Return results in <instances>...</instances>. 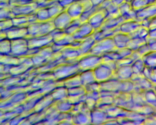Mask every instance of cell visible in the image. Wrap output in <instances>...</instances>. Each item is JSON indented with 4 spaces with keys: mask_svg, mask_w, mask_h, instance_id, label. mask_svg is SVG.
<instances>
[{
    "mask_svg": "<svg viewBox=\"0 0 156 125\" xmlns=\"http://www.w3.org/2000/svg\"><path fill=\"white\" fill-rule=\"evenodd\" d=\"M52 72L56 80H64L80 73L81 71L78 63L71 64L65 62L57 65Z\"/></svg>",
    "mask_w": 156,
    "mask_h": 125,
    "instance_id": "1",
    "label": "cell"
},
{
    "mask_svg": "<svg viewBox=\"0 0 156 125\" xmlns=\"http://www.w3.org/2000/svg\"><path fill=\"white\" fill-rule=\"evenodd\" d=\"M115 48L116 47L113 38H107L100 41H96L89 54L101 56Z\"/></svg>",
    "mask_w": 156,
    "mask_h": 125,
    "instance_id": "2",
    "label": "cell"
},
{
    "mask_svg": "<svg viewBox=\"0 0 156 125\" xmlns=\"http://www.w3.org/2000/svg\"><path fill=\"white\" fill-rule=\"evenodd\" d=\"M102 62L101 56L88 54L80 57L78 64L81 71L94 70Z\"/></svg>",
    "mask_w": 156,
    "mask_h": 125,
    "instance_id": "3",
    "label": "cell"
},
{
    "mask_svg": "<svg viewBox=\"0 0 156 125\" xmlns=\"http://www.w3.org/2000/svg\"><path fill=\"white\" fill-rule=\"evenodd\" d=\"M55 28L53 19L46 22H37L30 26V33L34 36L48 34Z\"/></svg>",
    "mask_w": 156,
    "mask_h": 125,
    "instance_id": "4",
    "label": "cell"
},
{
    "mask_svg": "<svg viewBox=\"0 0 156 125\" xmlns=\"http://www.w3.org/2000/svg\"><path fill=\"white\" fill-rule=\"evenodd\" d=\"M96 81L101 83L112 78L114 71L105 63H101L93 70Z\"/></svg>",
    "mask_w": 156,
    "mask_h": 125,
    "instance_id": "5",
    "label": "cell"
},
{
    "mask_svg": "<svg viewBox=\"0 0 156 125\" xmlns=\"http://www.w3.org/2000/svg\"><path fill=\"white\" fill-rule=\"evenodd\" d=\"M72 122L76 125L91 124V110L84 104L81 111L73 115Z\"/></svg>",
    "mask_w": 156,
    "mask_h": 125,
    "instance_id": "6",
    "label": "cell"
},
{
    "mask_svg": "<svg viewBox=\"0 0 156 125\" xmlns=\"http://www.w3.org/2000/svg\"><path fill=\"white\" fill-rule=\"evenodd\" d=\"M108 15L105 9L100 8L90 17L88 22L91 25L94 30H98L101 28Z\"/></svg>",
    "mask_w": 156,
    "mask_h": 125,
    "instance_id": "7",
    "label": "cell"
},
{
    "mask_svg": "<svg viewBox=\"0 0 156 125\" xmlns=\"http://www.w3.org/2000/svg\"><path fill=\"white\" fill-rule=\"evenodd\" d=\"M52 19L55 28L64 30L73 19L65 9Z\"/></svg>",
    "mask_w": 156,
    "mask_h": 125,
    "instance_id": "8",
    "label": "cell"
},
{
    "mask_svg": "<svg viewBox=\"0 0 156 125\" xmlns=\"http://www.w3.org/2000/svg\"><path fill=\"white\" fill-rule=\"evenodd\" d=\"M94 31V29L91 25L89 22H85L81 23L77 30L72 36L76 40H82L91 35Z\"/></svg>",
    "mask_w": 156,
    "mask_h": 125,
    "instance_id": "9",
    "label": "cell"
},
{
    "mask_svg": "<svg viewBox=\"0 0 156 125\" xmlns=\"http://www.w3.org/2000/svg\"><path fill=\"white\" fill-rule=\"evenodd\" d=\"M136 20L141 21L144 19L153 18L156 16V3L150 4L136 11Z\"/></svg>",
    "mask_w": 156,
    "mask_h": 125,
    "instance_id": "10",
    "label": "cell"
},
{
    "mask_svg": "<svg viewBox=\"0 0 156 125\" xmlns=\"http://www.w3.org/2000/svg\"><path fill=\"white\" fill-rule=\"evenodd\" d=\"M108 119L107 114L99 107H96L91 111V124H104Z\"/></svg>",
    "mask_w": 156,
    "mask_h": 125,
    "instance_id": "11",
    "label": "cell"
},
{
    "mask_svg": "<svg viewBox=\"0 0 156 125\" xmlns=\"http://www.w3.org/2000/svg\"><path fill=\"white\" fill-rule=\"evenodd\" d=\"M35 37L30 41V45L32 48L39 49L46 46L50 45L53 43V38L50 34Z\"/></svg>",
    "mask_w": 156,
    "mask_h": 125,
    "instance_id": "12",
    "label": "cell"
},
{
    "mask_svg": "<svg viewBox=\"0 0 156 125\" xmlns=\"http://www.w3.org/2000/svg\"><path fill=\"white\" fill-rule=\"evenodd\" d=\"M131 65H123L117 67L116 70L114 72L112 78H115L121 80H129L133 73Z\"/></svg>",
    "mask_w": 156,
    "mask_h": 125,
    "instance_id": "13",
    "label": "cell"
},
{
    "mask_svg": "<svg viewBox=\"0 0 156 125\" xmlns=\"http://www.w3.org/2000/svg\"><path fill=\"white\" fill-rule=\"evenodd\" d=\"M119 26L113 29H99L94 30L92 34L93 37L96 42L107 38L113 37L115 34L120 32Z\"/></svg>",
    "mask_w": 156,
    "mask_h": 125,
    "instance_id": "14",
    "label": "cell"
},
{
    "mask_svg": "<svg viewBox=\"0 0 156 125\" xmlns=\"http://www.w3.org/2000/svg\"><path fill=\"white\" fill-rule=\"evenodd\" d=\"M141 27V21L137 20H128L123 22L120 25L119 28L120 32L129 34L136 31Z\"/></svg>",
    "mask_w": 156,
    "mask_h": 125,
    "instance_id": "15",
    "label": "cell"
},
{
    "mask_svg": "<svg viewBox=\"0 0 156 125\" xmlns=\"http://www.w3.org/2000/svg\"><path fill=\"white\" fill-rule=\"evenodd\" d=\"M101 90L120 92L121 80L115 78H111L105 81L100 83Z\"/></svg>",
    "mask_w": 156,
    "mask_h": 125,
    "instance_id": "16",
    "label": "cell"
},
{
    "mask_svg": "<svg viewBox=\"0 0 156 125\" xmlns=\"http://www.w3.org/2000/svg\"><path fill=\"white\" fill-rule=\"evenodd\" d=\"M124 21L121 15L107 16L100 29H113L119 27Z\"/></svg>",
    "mask_w": 156,
    "mask_h": 125,
    "instance_id": "17",
    "label": "cell"
},
{
    "mask_svg": "<svg viewBox=\"0 0 156 125\" xmlns=\"http://www.w3.org/2000/svg\"><path fill=\"white\" fill-rule=\"evenodd\" d=\"M95 42L92 34L82 40L80 45L78 48L80 57L89 54Z\"/></svg>",
    "mask_w": 156,
    "mask_h": 125,
    "instance_id": "18",
    "label": "cell"
},
{
    "mask_svg": "<svg viewBox=\"0 0 156 125\" xmlns=\"http://www.w3.org/2000/svg\"><path fill=\"white\" fill-rule=\"evenodd\" d=\"M66 10L72 19L79 18L84 12L83 6L79 0H76L69 5Z\"/></svg>",
    "mask_w": 156,
    "mask_h": 125,
    "instance_id": "19",
    "label": "cell"
},
{
    "mask_svg": "<svg viewBox=\"0 0 156 125\" xmlns=\"http://www.w3.org/2000/svg\"><path fill=\"white\" fill-rule=\"evenodd\" d=\"M112 38L117 48L126 47L127 43L131 39L129 34L121 32L115 34Z\"/></svg>",
    "mask_w": 156,
    "mask_h": 125,
    "instance_id": "20",
    "label": "cell"
},
{
    "mask_svg": "<svg viewBox=\"0 0 156 125\" xmlns=\"http://www.w3.org/2000/svg\"><path fill=\"white\" fill-rule=\"evenodd\" d=\"M55 102L50 93L44 94L37 101V112L44 111Z\"/></svg>",
    "mask_w": 156,
    "mask_h": 125,
    "instance_id": "21",
    "label": "cell"
},
{
    "mask_svg": "<svg viewBox=\"0 0 156 125\" xmlns=\"http://www.w3.org/2000/svg\"><path fill=\"white\" fill-rule=\"evenodd\" d=\"M50 93L55 101L66 99L68 96V89L65 86H57Z\"/></svg>",
    "mask_w": 156,
    "mask_h": 125,
    "instance_id": "22",
    "label": "cell"
},
{
    "mask_svg": "<svg viewBox=\"0 0 156 125\" xmlns=\"http://www.w3.org/2000/svg\"><path fill=\"white\" fill-rule=\"evenodd\" d=\"M61 55L66 60L78 58L80 57L77 48L70 46L65 47L61 52Z\"/></svg>",
    "mask_w": 156,
    "mask_h": 125,
    "instance_id": "23",
    "label": "cell"
},
{
    "mask_svg": "<svg viewBox=\"0 0 156 125\" xmlns=\"http://www.w3.org/2000/svg\"><path fill=\"white\" fill-rule=\"evenodd\" d=\"M80 76L83 86H85L89 84L96 81L94 77L93 70L82 71L80 73Z\"/></svg>",
    "mask_w": 156,
    "mask_h": 125,
    "instance_id": "24",
    "label": "cell"
},
{
    "mask_svg": "<svg viewBox=\"0 0 156 125\" xmlns=\"http://www.w3.org/2000/svg\"><path fill=\"white\" fill-rule=\"evenodd\" d=\"M80 73L63 80L64 86L66 87L67 89H69V88L77 87L80 85H82L80 79Z\"/></svg>",
    "mask_w": 156,
    "mask_h": 125,
    "instance_id": "25",
    "label": "cell"
},
{
    "mask_svg": "<svg viewBox=\"0 0 156 125\" xmlns=\"http://www.w3.org/2000/svg\"><path fill=\"white\" fill-rule=\"evenodd\" d=\"M141 58L146 66L150 68L156 67V51H150Z\"/></svg>",
    "mask_w": 156,
    "mask_h": 125,
    "instance_id": "26",
    "label": "cell"
},
{
    "mask_svg": "<svg viewBox=\"0 0 156 125\" xmlns=\"http://www.w3.org/2000/svg\"><path fill=\"white\" fill-rule=\"evenodd\" d=\"M57 107L60 112H69L73 104L68 100L67 98L60 101H55Z\"/></svg>",
    "mask_w": 156,
    "mask_h": 125,
    "instance_id": "27",
    "label": "cell"
},
{
    "mask_svg": "<svg viewBox=\"0 0 156 125\" xmlns=\"http://www.w3.org/2000/svg\"><path fill=\"white\" fill-rule=\"evenodd\" d=\"M35 14L38 22H46L51 19L49 16L47 7H38Z\"/></svg>",
    "mask_w": 156,
    "mask_h": 125,
    "instance_id": "28",
    "label": "cell"
},
{
    "mask_svg": "<svg viewBox=\"0 0 156 125\" xmlns=\"http://www.w3.org/2000/svg\"><path fill=\"white\" fill-rule=\"evenodd\" d=\"M146 38H131L127 43L126 47L132 49L133 51L137 50L142 45L146 43Z\"/></svg>",
    "mask_w": 156,
    "mask_h": 125,
    "instance_id": "29",
    "label": "cell"
},
{
    "mask_svg": "<svg viewBox=\"0 0 156 125\" xmlns=\"http://www.w3.org/2000/svg\"><path fill=\"white\" fill-rule=\"evenodd\" d=\"M47 8L49 16L51 19H53L55 16H56L65 9V8L59 4L58 2H56L50 6H48Z\"/></svg>",
    "mask_w": 156,
    "mask_h": 125,
    "instance_id": "30",
    "label": "cell"
},
{
    "mask_svg": "<svg viewBox=\"0 0 156 125\" xmlns=\"http://www.w3.org/2000/svg\"><path fill=\"white\" fill-rule=\"evenodd\" d=\"M81 23L79 18L73 19L64 31L68 34L73 35L77 30Z\"/></svg>",
    "mask_w": 156,
    "mask_h": 125,
    "instance_id": "31",
    "label": "cell"
},
{
    "mask_svg": "<svg viewBox=\"0 0 156 125\" xmlns=\"http://www.w3.org/2000/svg\"><path fill=\"white\" fill-rule=\"evenodd\" d=\"M116 48L102 55V62H107L109 61H116V60L121 59L119 54L116 50Z\"/></svg>",
    "mask_w": 156,
    "mask_h": 125,
    "instance_id": "32",
    "label": "cell"
},
{
    "mask_svg": "<svg viewBox=\"0 0 156 125\" xmlns=\"http://www.w3.org/2000/svg\"><path fill=\"white\" fill-rule=\"evenodd\" d=\"M134 88V83L130 79L129 80H121L120 92H131L133 91Z\"/></svg>",
    "mask_w": 156,
    "mask_h": 125,
    "instance_id": "33",
    "label": "cell"
},
{
    "mask_svg": "<svg viewBox=\"0 0 156 125\" xmlns=\"http://www.w3.org/2000/svg\"><path fill=\"white\" fill-rule=\"evenodd\" d=\"M149 29L148 28L141 26L136 31L129 34L131 38H146L148 35Z\"/></svg>",
    "mask_w": 156,
    "mask_h": 125,
    "instance_id": "34",
    "label": "cell"
},
{
    "mask_svg": "<svg viewBox=\"0 0 156 125\" xmlns=\"http://www.w3.org/2000/svg\"><path fill=\"white\" fill-rule=\"evenodd\" d=\"M69 96H80L86 94L85 87L83 85L68 89Z\"/></svg>",
    "mask_w": 156,
    "mask_h": 125,
    "instance_id": "35",
    "label": "cell"
},
{
    "mask_svg": "<svg viewBox=\"0 0 156 125\" xmlns=\"http://www.w3.org/2000/svg\"><path fill=\"white\" fill-rule=\"evenodd\" d=\"M115 97L109 95H102L96 101V107L113 104Z\"/></svg>",
    "mask_w": 156,
    "mask_h": 125,
    "instance_id": "36",
    "label": "cell"
},
{
    "mask_svg": "<svg viewBox=\"0 0 156 125\" xmlns=\"http://www.w3.org/2000/svg\"><path fill=\"white\" fill-rule=\"evenodd\" d=\"M131 66L133 69V73H142L145 65L142 58H140L136 60H135L132 63Z\"/></svg>",
    "mask_w": 156,
    "mask_h": 125,
    "instance_id": "37",
    "label": "cell"
},
{
    "mask_svg": "<svg viewBox=\"0 0 156 125\" xmlns=\"http://www.w3.org/2000/svg\"><path fill=\"white\" fill-rule=\"evenodd\" d=\"M99 6H94L91 9L88 11L83 12L81 15L79 17L80 21L82 23L88 22V20L91 16L100 8Z\"/></svg>",
    "mask_w": 156,
    "mask_h": 125,
    "instance_id": "38",
    "label": "cell"
},
{
    "mask_svg": "<svg viewBox=\"0 0 156 125\" xmlns=\"http://www.w3.org/2000/svg\"><path fill=\"white\" fill-rule=\"evenodd\" d=\"M74 40L75 38H74L72 35L66 34L62 38L57 42H54V43L62 46L66 47L69 46Z\"/></svg>",
    "mask_w": 156,
    "mask_h": 125,
    "instance_id": "39",
    "label": "cell"
},
{
    "mask_svg": "<svg viewBox=\"0 0 156 125\" xmlns=\"http://www.w3.org/2000/svg\"><path fill=\"white\" fill-rule=\"evenodd\" d=\"M130 3L132 8L136 11L152 4L149 0H133Z\"/></svg>",
    "mask_w": 156,
    "mask_h": 125,
    "instance_id": "40",
    "label": "cell"
},
{
    "mask_svg": "<svg viewBox=\"0 0 156 125\" xmlns=\"http://www.w3.org/2000/svg\"><path fill=\"white\" fill-rule=\"evenodd\" d=\"M132 8H133L131 5V3L126 2V1L118 6L119 13L120 15L122 16L127 14L128 12L131 11Z\"/></svg>",
    "mask_w": 156,
    "mask_h": 125,
    "instance_id": "41",
    "label": "cell"
},
{
    "mask_svg": "<svg viewBox=\"0 0 156 125\" xmlns=\"http://www.w3.org/2000/svg\"><path fill=\"white\" fill-rule=\"evenodd\" d=\"M105 10L108 12V15L107 16H115L120 15L118 10V6L112 3V2L107 7Z\"/></svg>",
    "mask_w": 156,
    "mask_h": 125,
    "instance_id": "42",
    "label": "cell"
},
{
    "mask_svg": "<svg viewBox=\"0 0 156 125\" xmlns=\"http://www.w3.org/2000/svg\"><path fill=\"white\" fill-rule=\"evenodd\" d=\"M84 87H85L86 93L101 91L100 83L97 81L91 83L89 84L85 85Z\"/></svg>",
    "mask_w": 156,
    "mask_h": 125,
    "instance_id": "43",
    "label": "cell"
},
{
    "mask_svg": "<svg viewBox=\"0 0 156 125\" xmlns=\"http://www.w3.org/2000/svg\"><path fill=\"white\" fill-rule=\"evenodd\" d=\"M116 50L119 54L121 58L127 57L130 56L133 52V50L127 47L123 48H116Z\"/></svg>",
    "mask_w": 156,
    "mask_h": 125,
    "instance_id": "44",
    "label": "cell"
},
{
    "mask_svg": "<svg viewBox=\"0 0 156 125\" xmlns=\"http://www.w3.org/2000/svg\"><path fill=\"white\" fill-rule=\"evenodd\" d=\"M72 116L73 115L70 112H60L57 119L59 123L64 121L72 122Z\"/></svg>",
    "mask_w": 156,
    "mask_h": 125,
    "instance_id": "45",
    "label": "cell"
},
{
    "mask_svg": "<svg viewBox=\"0 0 156 125\" xmlns=\"http://www.w3.org/2000/svg\"><path fill=\"white\" fill-rule=\"evenodd\" d=\"M134 61V60L130 56L127 57L120 59L116 60L115 62L117 67H119V66H123V65H131Z\"/></svg>",
    "mask_w": 156,
    "mask_h": 125,
    "instance_id": "46",
    "label": "cell"
},
{
    "mask_svg": "<svg viewBox=\"0 0 156 125\" xmlns=\"http://www.w3.org/2000/svg\"><path fill=\"white\" fill-rule=\"evenodd\" d=\"M84 102H80L73 105V107H72V109H71V111H70L69 112L72 115L80 112L81 111L83 107V105H84Z\"/></svg>",
    "mask_w": 156,
    "mask_h": 125,
    "instance_id": "47",
    "label": "cell"
},
{
    "mask_svg": "<svg viewBox=\"0 0 156 125\" xmlns=\"http://www.w3.org/2000/svg\"><path fill=\"white\" fill-rule=\"evenodd\" d=\"M136 51L139 54V55L142 57V56L148 53L151 50H150L149 45L146 43L141 46Z\"/></svg>",
    "mask_w": 156,
    "mask_h": 125,
    "instance_id": "48",
    "label": "cell"
},
{
    "mask_svg": "<svg viewBox=\"0 0 156 125\" xmlns=\"http://www.w3.org/2000/svg\"><path fill=\"white\" fill-rule=\"evenodd\" d=\"M96 100L91 97H88L85 100L84 103L86 106L91 111L96 107Z\"/></svg>",
    "mask_w": 156,
    "mask_h": 125,
    "instance_id": "49",
    "label": "cell"
},
{
    "mask_svg": "<svg viewBox=\"0 0 156 125\" xmlns=\"http://www.w3.org/2000/svg\"><path fill=\"white\" fill-rule=\"evenodd\" d=\"M147 44L149 45L151 51H156V38H152L147 36L146 38Z\"/></svg>",
    "mask_w": 156,
    "mask_h": 125,
    "instance_id": "50",
    "label": "cell"
},
{
    "mask_svg": "<svg viewBox=\"0 0 156 125\" xmlns=\"http://www.w3.org/2000/svg\"><path fill=\"white\" fill-rule=\"evenodd\" d=\"M79 1L83 6L84 12L90 10L94 6L90 0H79Z\"/></svg>",
    "mask_w": 156,
    "mask_h": 125,
    "instance_id": "51",
    "label": "cell"
},
{
    "mask_svg": "<svg viewBox=\"0 0 156 125\" xmlns=\"http://www.w3.org/2000/svg\"><path fill=\"white\" fill-rule=\"evenodd\" d=\"M76 0H58V2L59 4L63 6L64 8L66 9L69 5H70L71 3L75 2Z\"/></svg>",
    "mask_w": 156,
    "mask_h": 125,
    "instance_id": "52",
    "label": "cell"
},
{
    "mask_svg": "<svg viewBox=\"0 0 156 125\" xmlns=\"http://www.w3.org/2000/svg\"><path fill=\"white\" fill-rule=\"evenodd\" d=\"M105 63V65H107L108 67L111 70H112L113 71H115L117 68V64L115 61H109L107 62H102Z\"/></svg>",
    "mask_w": 156,
    "mask_h": 125,
    "instance_id": "53",
    "label": "cell"
},
{
    "mask_svg": "<svg viewBox=\"0 0 156 125\" xmlns=\"http://www.w3.org/2000/svg\"><path fill=\"white\" fill-rule=\"evenodd\" d=\"M100 91H95L86 93V95L88 97H91L97 101L101 96Z\"/></svg>",
    "mask_w": 156,
    "mask_h": 125,
    "instance_id": "54",
    "label": "cell"
},
{
    "mask_svg": "<svg viewBox=\"0 0 156 125\" xmlns=\"http://www.w3.org/2000/svg\"><path fill=\"white\" fill-rule=\"evenodd\" d=\"M150 19L151 18H147V19H144L141 20V26L148 28L149 24H150Z\"/></svg>",
    "mask_w": 156,
    "mask_h": 125,
    "instance_id": "55",
    "label": "cell"
},
{
    "mask_svg": "<svg viewBox=\"0 0 156 125\" xmlns=\"http://www.w3.org/2000/svg\"><path fill=\"white\" fill-rule=\"evenodd\" d=\"M112 3V0H104V1L101 3V4L99 5V6H100V8L105 9V8H107Z\"/></svg>",
    "mask_w": 156,
    "mask_h": 125,
    "instance_id": "56",
    "label": "cell"
},
{
    "mask_svg": "<svg viewBox=\"0 0 156 125\" xmlns=\"http://www.w3.org/2000/svg\"><path fill=\"white\" fill-rule=\"evenodd\" d=\"M81 43V40L75 39L69 46L75 48H78L80 45Z\"/></svg>",
    "mask_w": 156,
    "mask_h": 125,
    "instance_id": "57",
    "label": "cell"
},
{
    "mask_svg": "<svg viewBox=\"0 0 156 125\" xmlns=\"http://www.w3.org/2000/svg\"><path fill=\"white\" fill-rule=\"evenodd\" d=\"M148 37L152 38H156V28L149 30Z\"/></svg>",
    "mask_w": 156,
    "mask_h": 125,
    "instance_id": "58",
    "label": "cell"
},
{
    "mask_svg": "<svg viewBox=\"0 0 156 125\" xmlns=\"http://www.w3.org/2000/svg\"><path fill=\"white\" fill-rule=\"evenodd\" d=\"M104 0H90L93 6H99Z\"/></svg>",
    "mask_w": 156,
    "mask_h": 125,
    "instance_id": "59",
    "label": "cell"
},
{
    "mask_svg": "<svg viewBox=\"0 0 156 125\" xmlns=\"http://www.w3.org/2000/svg\"><path fill=\"white\" fill-rule=\"evenodd\" d=\"M125 1V0H112V3L115 5H117V6H119L122 3Z\"/></svg>",
    "mask_w": 156,
    "mask_h": 125,
    "instance_id": "60",
    "label": "cell"
},
{
    "mask_svg": "<svg viewBox=\"0 0 156 125\" xmlns=\"http://www.w3.org/2000/svg\"><path fill=\"white\" fill-rule=\"evenodd\" d=\"M151 2V3H155L156 0H149Z\"/></svg>",
    "mask_w": 156,
    "mask_h": 125,
    "instance_id": "61",
    "label": "cell"
},
{
    "mask_svg": "<svg viewBox=\"0 0 156 125\" xmlns=\"http://www.w3.org/2000/svg\"><path fill=\"white\" fill-rule=\"evenodd\" d=\"M126 2H131L133 0H125Z\"/></svg>",
    "mask_w": 156,
    "mask_h": 125,
    "instance_id": "62",
    "label": "cell"
},
{
    "mask_svg": "<svg viewBox=\"0 0 156 125\" xmlns=\"http://www.w3.org/2000/svg\"><path fill=\"white\" fill-rule=\"evenodd\" d=\"M154 17L155 18V19H156V16H154Z\"/></svg>",
    "mask_w": 156,
    "mask_h": 125,
    "instance_id": "63",
    "label": "cell"
},
{
    "mask_svg": "<svg viewBox=\"0 0 156 125\" xmlns=\"http://www.w3.org/2000/svg\"><path fill=\"white\" fill-rule=\"evenodd\" d=\"M155 3H156V2H155Z\"/></svg>",
    "mask_w": 156,
    "mask_h": 125,
    "instance_id": "64",
    "label": "cell"
}]
</instances>
